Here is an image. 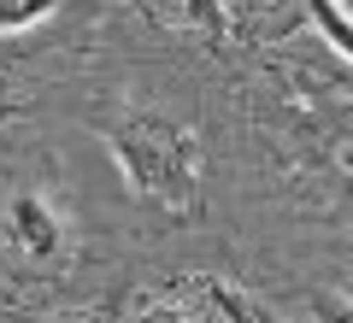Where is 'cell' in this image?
Segmentation results:
<instances>
[{"label": "cell", "mask_w": 353, "mask_h": 323, "mask_svg": "<svg viewBox=\"0 0 353 323\" xmlns=\"http://www.w3.org/2000/svg\"><path fill=\"white\" fill-rule=\"evenodd\" d=\"M159 323H183V317H171V311H165V317H159Z\"/></svg>", "instance_id": "6"}, {"label": "cell", "mask_w": 353, "mask_h": 323, "mask_svg": "<svg viewBox=\"0 0 353 323\" xmlns=\"http://www.w3.org/2000/svg\"><path fill=\"white\" fill-rule=\"evenodd\" d=\"M112 159L124 171V183L141 200H159L171 211H189L194 183H201V147L183 124H171L165 112H130L112 129Z\"/></svg>", "instance_id": "1"}, {"label": "cell", "mask_w": 353, "mask_h": 323, "mask_svg": "<svg viewBox=\"0 0 353 323\" xmlns=\"http://www.w3.org/2000/svg\"><path fill=\"white\" fill-rule=\"evenodd\" d=\"M53 12V0H0V36H12V30H30L36 18Z\"/></svg>", "instance_id": "2"}, {"label": "cell", "mask_w": 353, "mask_h": 323, "mask_svg": "<svg viewBox=\"0 0 353 323\" xmlns=\"http://www.w3.org/2000/svg\"><path fill=\"white\" fill-rule=\"evenodd\" d=\"M312 18L324 24V36L353 59V18H341V12H336V0H312Z\"/></svg>", "instance_id": "3"}, {"label": "cell", "mask_w": 353, "mask_h": 323, "mask_svg": "<svg viewBox=\"0 0 353 323\" xmlns=\"http://www.w3.org/2000/svg\"><path fill=\"white\" fill-rule=\"evenodd\" d=\"M336 12H341V18H353V0H336Z\"/></svg>", "instance_id": "5"}, {"label": "cell", "mask_w": 353, "mask_h": 323, "mask_svg": "<svg viewBox=\"0 0 353 323\" xmlns=\"http://www.w3.org/2000/svg\"><path fill=\"white\" fill-rule=\"evenodd\" d=\"M312 323H353V300L347 294H318L312 300Z\"/></svg>", "instance_id": "4"}]
</instances>
